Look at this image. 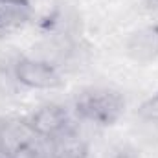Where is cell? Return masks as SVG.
Listing matches in <instances>:
<instances>
[{
  "label": "cell",
  "instance_id": "obj_1",
  "mask_svg": "<svg viewBox=\"0 0 158 158\" xmlns=\"http://www.w3.org/2000/svg\"><path fill=\"white\" fill-rule=\"evenodd\" d=\"M76 114L99 127H110L123 116L125 99L112 88H90L76 99Z\"/></svg>",
  "mask_w": 158,
  "mask_h": 158
},
{
  "label": "cell",
  "instance_id": "obj_2",
  "mask_svg": "<svg viewBox=\"0 0 158 158\" xmlns=\"http://www.w3.org/2000/svg\"><path fill=\"white\" fill-rule=\"evenodd\" d=\"M11 76L20 86L30 90H53L63 85L59 70L44 59L19 55L11 64Z\"/></svg>",
  "mask_w": 158,
  "mask_h": 158
},
{
  "label": "cell",
  "instance_id": "obj_3",
  "mask_svg": "<svg viewBox=\"0 0 158 158\" xmlns=\"http://www.w3.org/2000/svg\"><path fill=\"white\" fill-rule=\"evenodd\" d=\"M28 123H30L31 131L35 132V136L44 138V140H53L70 129L68 127L70 118H68L66 109L57 103L42 105L39 110H35L28 118Z\"/></svg>",
  "mask_w": 158,
  "mask_h": 158
},
{
  "label": "cell",
  "instance_id": "obj_4",
  "mask_svg": "<svg viewBox=\"0 0 158 158\" xmlns=\"http://www.w3.org/2000/svg\"><path fill=\"white\" fill-rule=\"evenodd\" d=\"M37 142L28 119H9L0 125V149L11 153L15 158L22 156Z\"/></svg>",
  "mask_w": 158,
  "mask_h": 158
},
{
  "label": "cell",
  "instance_id": "obj_5",
  "mask_svg": "<svg viewBox=\"0 0 158 158\" xmlns=\"http://www.w3.org/2000/svg\"><path fill=\"white\" fill-rule=\"evenodd\" d=\"M127 55L138 64H149L158 57V22L132 31L125 42Z\"/></svg>",
  "mask_w": 158,
  "mask_h": 158
},
{
  "label": "cell",
  "instance_id": "obj_6",
  "mask_svg": "<svg viewBox=\"0 0 158 158\" xmlns=\"http://www.w3.org/2000/svg\"><path fill=\"white\" fill-rule=\"evenodd\" d=\"M31 19L30 0H0V33L22 28Z\"/></svg>",
  "mask_w": 158,
  "mask_h": 158
},
{
  "label": "cell",
  "instance_id": "obj_7",
  "mask_svg": "<svg viewBox=\"0 0 158 158\" xmlns=\"http://www.w3.org/2000/svg\"><path fill=\"white\" fill-rule=\"evenodd\" d=\"M53 153L57 158H85L86 156V143L70 129L53 138Z\"/></svg>",
  "mask_w": 158,
  "mask_h": 158
},
{
  "label": "cell",
  "instance_id": "obj_8",
  "mask_svg": "<svg viewBox=\"0 0 158 158\" xmlns=\"http://www.w3.org/2000/svg\"><path fill=\"white\" fill-rule=\"evenodd\" d=\"M138 116L145 121H153V123H158V92L155 96L147 98L140 109H138Z\"/></svg>",
  "mask_w": 158,
  "mask_h": 158
},
{
  "label": "cell",
  "instance_id": "obj_9",
  "mask_svg": "<svg viewBox=\"0 0 158 158\" xmlns=\"http://www.w3.org/2000/svg\"><path fill=\"white\" fill-rule=\"evenodd\" d=\"M147 6H149L151 9L158 11V0H147Z\"/></svg>",
  "mask_w": 158,
  "mask_h": 158
},
{
  "label": "cell",
  "instance_id": "obj_10",
  "mask_svg": "<svg viewBox=\"0 0 158 158\" xmlns=\"http://www.w3.org/2000/svg\"><path fill=\"white\" fill-rule=\"evenodd\" d=\"M0 158H15L11 153H7V151H4V149H0Z\"/></svg>",
  "mask_w": 158,
  "mask_h": 158
}]
</instances>
